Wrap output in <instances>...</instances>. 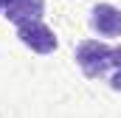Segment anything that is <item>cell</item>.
<instances>
[{"mask_svg": "<svg viewBox=\"0 0 121 118\" xmlns=\"http://www.w3.org/2000/svg\"><path fill=\"white\" fill-rule=\"evenodd\" d=\"M76 65L87 79H101L113 67V48L99 39H85L76 48Z\"/></svg>", "mask_w": 121, "mask_h": 118, "instance_id": "obj_1", "label": "cell"}, {"mask_svg": "<svg viewBox=\"0 0 121 118\" xmlns=\"http://www.w3.org/2000/svg\"><path fill=\"white\" fill-rule=\"evenodd\" d=\"M17 37H20V42L31 48L34 54H54L56 51V45H59V39H56V34L48 28L42 20H37V23H26V25H20L17 28Z\"/></svg>", "mask_w": 121, "mask_h": 118, "instance_id": "obj_2", "label": "cell"}, {"mask_svg": "<svg viewBox=\"0 0 121 118\" xmlns=\"http://www.w3.org/2000/svg\"><path fill=\"white\" fill-rule=\"evenodd\" d=\"M90 28L101 37H121V8L113 3H99L90 11Z\"/></svg>", "mask_w": 121, "mask_h": 118, "instance_id": "obj_3", "label": "cell"}, {"mask_svg": "<svg viewBox=\"0 0 121 118\" xmlns=\"http://www.w3.org/2000/svg\"><path fill=\"white\" fill-rule=\"evenodd\" d=\"M45 14V0H11V6L3 11L6 20H11L17 28L26 23H37Z\"/></svg>", "mask_w": 121, "mask_h": 118, "instance_id": "obj_4", "label": "cell"}, {"mask_svg": "<svg viewBox=\"0 0 121 118\" xmlns=\"http://www.w3.org/2000/svg\"><path fill=\"white\" fill-rule=\"evenodd\" d=\"M110 87L121 90V45L113 48V67H110Z\"/></svg>", "mask_w": 121, "mask_h": 118, "instance_id": "obj_5", "label": "cell"}, {"mask_svg": "<svg viewBox=\"0 0 121 118\" xmlns=\"http://www.w3.org/2000/svg\"><path fill=\"white\" fill-rule=\"evenodd\" d=\"M9 6H11V0H0V14H3V11H6Z\"/></svg>", "mask_w": 121, "mask_h": 118, "instance_id": "obj_6", "label": "cell"}]
</instances>
